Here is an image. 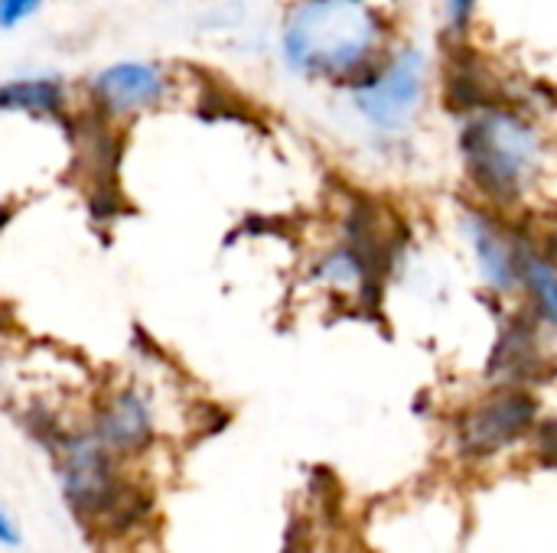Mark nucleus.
<instances>
[{
	"label": "nucleus",
	"mask_w": 557,
	"mask_h": 553,
	"mask_svg": "<svg viewBox=\"0 0 557 553\" xmlns=\"http://www.w3.org/2000/svg\"><path fill=\"white\" fill-rule=\"evenodd\" d=\"M163 95H166V75L157 65L137 62V59L104 65L91 78L95 104L108 114H117V117H131L137 111H147V108L160 104Z\"/></svg>",
	"instance_id": "nucleus-9"
},
{
	"label": "nucleus",
	"mask_w": 557,
	"mask_h": 553,
	"mask_svg": "<svg viewBox=\"0 0 557 553\" xmlns=\"http://www.w3.org/2000/svg\"><path fill=\"white\" fill-rule=\"evenodd\" d=\"M437 91V65L424 42L395 39L385 55L346 88L349 111L382 156L408 153Z\"/></svg>",
	"instance_id": "nucleus-4"
},
{
	"label": "nucleus",
	"mask_w": 557,
	"mask_h": 553,
	"mask_svg": "<svg viewBox=\"0 0 557 553\" xmlns=\"http://www.w3.org/2000/svg\"><path fill=\"white\" fill-rule=\"evenodd\" d=\"M552 336L519 306L509 303V310L499 319L490 359H486V385H506V388H539L552 375Z\"/></svg>",
	"instance_id": "nucleus-8"
},
{
	"label": "nucleus",
	"mask_w": 557,
	"mask_h": 553,
	"mask_svg": "<svg viewBox=\"0 0 557 553\" xmlns=\"http://www.w3.org/2000/svg\"><path fill=\"white\" fill-rule=\"evenodd\" d=\"M85 424L98 437V443L134 466H140L166 433L163 407L157 394L140 381H117L95 394Z\"/></svg>",
	"instance_id": "nucleus-7"
},
{
	"label": "nucleus",
	"mask_w": 557,
	"mask_h": 553,
	"mask_svg": "<svg viewBox=\"0 0 557 553\" xmlns=\"http://www.w3.org/2000/svg\"><path fill=\"white\" fill-rule=\"evenodd\" d=\"M65 108V85L49 75H23L0 81V114L59 117Z\"/></svg>",
	"instance_id": "nucleus-11"
},
{
	"label": "nucleus",
	"mask_w": 557,
	"mask_h": 553,
	"mask_svg": "<svg viewBox=\"0 0 557 553\" xmlns=\"http://www.w3.org/2000/svg\"><path fill=\"white\" fill-rule=\"evenodd\" d=\"M23 544V531L13 518V512L0 502V548L3 551H16Z\"/></svg>",
	"instance_id": "nucleus-15"
},
{
	"label": "nucleus",
	"mask_w": 557,
	"mask_h": 553,
	"mask_svg": "<svg viewBox=\"0 0 557 553\" xmlns=\"http://www.w3.org/2000/svg\"><path fill=\"white\" fill-rule=\"evenodd\" d=\"M46 0H0V29L10 33L20 23H26Z\"/></svg>",
	"instance_id": "nucleus-14"
},
{
	"label": "nucleus",
	"mask_w": 557,
	"mask_h": 553,
	"mask_svg": "<svg viewBox=\"0 0 557 553\" xmlns=\"http://www.w3.org/2000/svg\"><path fill=\"white\" fill-rule=\"evenodd\" d=\"M398 39L375 0H294L281 23L284 65L313 85L352 88Z\"/></svg>",
	"instance_id": "nucleus-2"
},
{
	"label": "nucleus",
	"mask_w": 557,
	"mask_h": 553,
	"mask_svg": "<svg viewBox=\"0 0 557 553\" xmlns=\"http://www.w3.org/2000/svg\"><path fill=\"white\" fill-rule=\"evenodd\" d=\"M454 231L483 293L493 303H516L519 267L525 241L532 235V222L525 215H509L463 196L454 212Z\"/></svg>",
	"instance_id": "nucleus-5"
},
{
	"label": "nucleus",
	"mask_w": 557,
	"mask_h": 553,
	"mask_svg": "<svg viewBox=\"0 0 557 553\" xmlns=\"http://www.w3.org/2000/svg\"><path fill=\"white\" fill-rule=\"evenodd\" d=\"M454 150L463 196L509 215L532 212L555 166V137L525 98H499L457 114Z\"/></svg>",
	"instance_id": "nucleus-1"
},
{
	"label": "nucleus",
	"mask_w": 557,
	"mask_h": 553,
	"mask_svg": "<svg viewBox=\"0 0 557 553\" xmlns=\"http://www.w3.org/2000/svg\"><path fill=\"white\" fill-rule=\"evenodd\" d=\"M483 0H441V29L450 42H470Z\"/></svg>",
	"instance_id": "nucleus-12"
},
{
	"label": "nucleus",
	"mask_w": 557,
	"mask_h": 553,
	"mask_svg": "<svg viewBox=\"0 0 557 553\" xmlns=\"http://www.w3.org/2000/svg\"><path fill=\"white\" fill-rule=\"evenodd\" d=\"M532 450H535V460L545 463V466H555L557 469V417H542L529 437Z\"/></svg>",
	"instance_id": "nucleus-13"
},
{
	"label": "nucleus",
	"mask_w": 557,
	"mask_h": 553,
	"mask_svg": "<svg viewBox=\"0 0 557 553\" xmlns=\"http://www.w3.org/2000/svg\"><path fill=\"white\" fill-rule=\"evenodd\" d=\"M539 420L542 404L532 388L490 385L486 394L470 401L454 417V447L470 463L496 460L499 453L529 443Z\"/></svg>",
	"instance_id": "nucleus-6"
},
{
	"label": "nucleus",
	"mask_w": 557,
	"mask_h": 553,
	"mask_svg": "<svg viewBox=\"0 0 557 553\" xmlns=\"http://www.w3.org/2000/svg\"><path fill=\"white\" fill-rule=\"evenodd\" d=\"M516 303L552 336L557 339V257L539 238V228L532 225V235L522 251L519 267V293Z\"/></svg>",
	"instance_id": "nucleus-10"
},
{
	"label": "nucleus",
	"mask_w": 557,
	"mask_h": 553,
	"mask_svg": "<svg viewBox=\"0 0 557 553\" xmlns=\"http://www.w3.org/2000/svg\"><path fill=\"white\" fill-rule=\"evenodd\" d=\"M535 228H539V225H535ZM539 238L545 241V248H548V251L557 257V218L555 222H548L545 228H539Z\"/></svg>",
	"instance_id": "nucleus-16"
},
{
	"label": "nucleus",
	"mask_w": 557,
	"mask_h": 553,
	"mask_svg": "<svg viewBox=\"0 0 557 553\" xmlns=\"http://www.w3.org/2000/svg\"><path fill=\"white\" fill-rule=\"evenodd\" d=\"M52 473L72 518L95 538H131L150 515V492L137 466L114 456L88 424H52L39 430Z\"/></svg>",
	"instance_id": "nucleus-3"
}]
</instances>
